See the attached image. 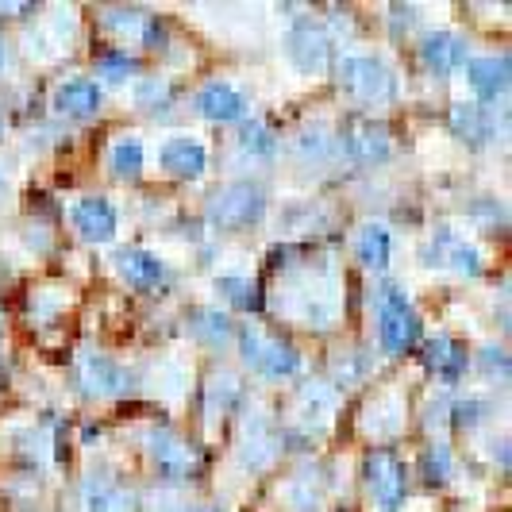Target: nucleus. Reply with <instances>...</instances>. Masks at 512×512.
Segmentation results:
<instances>
[{"instance_id": "nucleus-1", "label": "nucleus", "mask_w": 512, "mask_h": 512, "mask_svg": "<svg viewBox=\"0 0 512 512\" xmlns=\"http://www.w3.org/2000/svg\"><path fill=\"white\" fill-rule=\"evenodd\" d=\"M339 85L359 104H389L401 89V77L382 54H347L339 62Z\"/></svg>"}, {"instance_id": "nucleus-26", "label": "nucleus", "mask_w": 512, "mask_h": 512, "mask_svg": "<svg viewBox=\"0 0 512 512\" xmlns=\"http://www.w3.org/2000/svg\"><path fill=\"white\" fill-rule=\"evenodd\" d=\"M455 474V451H451V443H428L424 451H420V478L424 482H432V486H439V482H447Z\"/></svg>"}, {"instance_id": "nucleus-19", "label": "nucleus", "mask_w": 512, "mask_h": 512, "mask_svg": "<svg viewBox=\"0 0 512 512\" xmlns=\"http://www.w3.org/2000/svg\"><path fill=\"white\" fill-rule=\"evenodd\" d=\"M162 166L174 174V178H197L208 166V147L193 135H178L162 147Z\"/></svg>"}, {"instance_id": "nucleus-15", "label": "nucleus", "mask_w": 512, "mask_h": 512, "mask_svg": "<svg viewBox=\"0 0 512 512\" xmlns=\"http://www.w3.org/2000/svg\"><path fill=\"white\" fill-rule=\"evenodd\" d=\"M339 139H343V154L362 162V166L385 162L393 154V135L382 124H359V128H351L347 135H339Z\"/></svg>"}, {"instance_id": "nucleus-5", "label": "nucleus", "mask_w": 512, "mask_h": 512, "mask_svg": "<svg viewBox=\"0 0 512 512\" xmlns=\"http://www.w3.org/2000/svg\"><path fill=\"white\" fill-rule=\"evenodd\" d=\"M285 43H289L293 66H301V70H308V74L332 66L335 39H332L328 20H316V16H308V12L305 16H297L293 27H289V35H285Z\"/></svg>"}, {"instance_id": "nucleus-29", "label": "nucleus", "mask_w": 512, "mask_h": 512, "mask_svg": "<svg viewBox=\"0 0 512 512\" xmlns=\"http://www.w3.org/2000/svg\"><path fill=\"white\" fill-rule=\"evenodd\" d=\"M97 70H101L104 77H112V81H120V77H131L135 70H139V62L131 58L128 51H101V58H97Z\"/></svg>"}, {"instance_id": "nucleus-21", "label": "nucleus", "mask_w": 512, "mask_h": 512, "mask_svg": "<svg viewBox=\"0 0 512 512\" xmlns=\"http://www.w3.org/2000/svg\"><path fill=\"white\" fill-rule=\"evenodd\" d=\"M104 20H108L112 31L135 35L143 43H162L166 39V27H162V20L154 16L151 8H112V12H104Z\"/></svg>"}, {"instance_id": "nucleus-14", "label": "nucleus", "mask_w": 512, "mask_h": 512, "mask_svg": "<svg viewBox=\"0 0 512 512\" xmlns=\"http://www.w3.org/2000/svg\"><path fill=\"white\" fill-rule=\"evenodd\" d=\"M420 362H424L432 374L455 382V378L466 374L470 355H466V347H462L455 335H428V339L420 343Z\"/></svg>"}, {"instance_id": "nucleus-31", "label": "nucleus", "mask_w": 512, "mask_h": 512, "mask_svg": "<svg viewBox=\"0 0 512 512\" xmlns=\"http://www.w3.org/2000/svg\"><path fill=\"white\" fill-rule=\"evenodd\" d=\"M482 370H486L489 378H505V374H509V355H505L501 343L482 347Z\"/></svg>"}, {"instance_id": "nucleus-28", "label": "nucleus", "mask_w": 512, "mask_h": 512, "mask_svg": "<svg viewBox=\"0 0 512 512\" xmlns=\"http://www.w3.org/2000/svg\"><path fill=\"white\" fill-rule=\"evenodd\" d=\"M220 293L228 297L231 305L235 308H255V301H258V285L247 278V274H224L220 278Z\"/></svg>"}, {"instance_id": "nucleus-13", "label": "nucleus", "mask_w": 512, "mask_h": 512, "mask_svg": "<svg viewBox=\"0 0 512 512\" xmlns=\"http://www.w3.org/2000/svg\"><path fill=\"white\" fill-rule=\"evenodd\" d=\"M147 451H151V459L158 462L166 474H174V478H185V474L197 470V451L189 447V439H181L178 432H170V428H151Z\"/></svg>"}, {"instance_id": "nucleus-11", "label": "nucleus", "mask_w": 512, "mask_h": 512, "mask_svg": "<svg viewBox=\"0 0 512 512\" xmlns=\"http://www.w3.org/2000/svg\"><path fill=\"white\" fill-rule=\"evenodd\" d=\"M416 51H420V62H424L428 70L451 74L455 66L466 62V51H470V47H466V35L455 31V27H432V31L420 35Z\"/></svg>"}, {"instance_id": "nucleus-30", "label": "nucleus", "mask_w": 512, "mask_h": 512, "mask_svg": "<svg viewBox=\"0 0 512 512\" xmlns=\"http://www.w3.org/2000/svg\"><path fill=\"white\" fill-rule=\"evenodd\" d=\"M139 104H143V108H158V104H170L166 81H162V77H143V81H139Z\"/></svg>"}, {"instance_id": "nucleus-17", "label": "nucleus", "mask_w": 512, "mask_h": 512, "mask_svg": "<svg viewBox=\"0 0 512 512\" xmlns=\"http://www.w3.org/2000/svg\"><path fill=\"white\" fill-rule=\"evenodd\" d=\"M451 128H455V135H462L466 143H489V139L501 131V124H497V116L489 112V104L462 101L451 108Z\"/></svg>"}, {"instance_id": "nucleus-10", "label": "nucleus", "mask_w": 512, "mask_h": 512, "mask_svg": "<svg viewBox=\"0 0 512 512\" xmlns=\"http://www.w3.org/2000/svg\"><path fill=\"white\" fill-rule=\"evenodd\" d=\"M193 104H197V112L205 116V120H216V124H239L243 116H247V97H243V89L239 85H231V81H205L197 93H193Z\"/></svg>"}, {"instance_id": "nucleus-4", "label": "nucleus", "mask_w": 512, "mask_h": 512, "mask_svg": "<svg viewBox=\"0 0 512 512\" xmlns=\"http://www.w3.org/2000/svg\"><path fill=\"white\" fill-rule=\"evenodd\" d=\"M266 212V189L258 181H228L208 197V220L220 228H247Z\"/></svg>"}, {"instance_id": "nucleus-25", "label": "nucleus", "mask_w": 512, "mask_h": 512, "mask_svg": "<svg viewBox=\"0 0 512 512\" xmlns=\"http://www.w3.org/2000/svg\"><path fill=\"white\" fill-rule=\"evenodd\" d=\"M143 162H147V151H143V143H139L135 135H120V139L108 147V170H112V174H120V178L139 174V170H143Z\"/></svg>"}, {"instance_id": "nucleus-24", "label": "nucleus", "mask_w": 512, "mask_h": 512, "mask_svg": "<svg viewBox=\"0 0 512 512\" xmlns=\"http://www.w3.org/2000/svg\"><path fill=\"white\" fill-rule=\"evenodd\" d=\"M189 328L201 335L205 343H212V347L228 343L231 332H235L231 316H228V312H220V308H193V316H189Z\"/></svg>"}, {"instance_id": "nucleus-34", "label": "nucleus", "mask_w": 512, "mask_h": 512, "mask_svg": "<svg viewBox=\"0 0 512 512\" xmlns=\"http://www.w3.org/2000/svg\"><path fill=\"white\" fill-rule=\"evenodd\" d=\"M201 512H220V509H201Z\"/></svg>"}, {"instance_id": "nucleus-18", "label": "nucleus", "mask_w": 512, "mask_h": 512, "mask_svg": "<svg viewBox=\"0 0 512 512\" xmlns=\"http://www.w3.org/2000/svg\"><path fill=\"white\" fill-rule=\"evenodd\" d=\"M466 74H470V85L478 89L482 104L497 101L509 89V58L505 54H482V58L466 62Z\"/></svg>"}, {"instance_id": "nucleus-2", "label": "nucleus", "mask_w": 512, "mask_h": 512, "mask_svg": "<svg viewBox=\"0 0 512 512\" xmlns=\"http://www.w3.org/2000/svg\"><path fill=\"white\" fill-rule=\"evenodd\" d=\"M378 339L389 355H405L420 343V312L412 308V301L405 297V289L397 282L378 285Z\"/></svg>"}, {"instance_id": "nucleus-7", "label": "nucleus", "mask_w": 512, "mask_h": 512, "mask_svg": "<svg viewBox=\"0 0 512 512\" xmlns=\"http://www.w3.org/2000/svg\"><path fill=\"white\" fill-rule=\"evenodd\" d=\"M420 262H424V266H439V270H455L462 278H474V274L486 266L482 251H478L474 243L459 239L451 228H436V235H432V239L424 243V251H420Z\"/></svg>"}, {"instance_id": "nucleus-3", "label": "nucleus", "mask_w": 512, "mask_h": 512, "mask_svg": "<svg viewBox=\"0 0 512 512\" xmlns=\"http://www.w3.org/2000/svg\"><path fill=\"white\" fill-rule=\"evenodd\" d=\"M239 355L251 370L266 374V378H293L301 370V351L278 332L262 328V324H243L239 328Z\"/></svg>"}, {"instance_id": "nucleus-9", "label": "nucleus", "mask_w": 512, "mask_h": 512, "mask_svg": "<svg viewBox=\"0 0 512 512\" xmlns=\"http://www.w3.org/2000/svg\"><path fill=\"white\" fill-rule=\"evenodd\" d=\"M116 270H120L124 282L143 289V293H158V289L170 285V266L147 247H120L116 251Z\"/></svg>"}, {"instance_id": "nucleus-12", "label": "nucleus", "mask_w": 512, "mask_h": 512, "mask_svg": "<svg viewBox=\"0 0 512 512\" xmlns=\"http://www.w3.org/2000/svg\"><path fill=\"white\" fill-rule=\"evenodd\" d=\"M70 224H74V231L81 239L104 243V239H112V231H116V205H112L108 197H97V193L77 197L74 205H70Z\"/></svg>"}, {"instance_id": "nucleus-27", "label": "nucleus", "mask_w": 512, "mask_h": 512, "mask_svg": "<svg viewBox=\"0 0 512 512\" xmlns=\"http://www.w3.org/2000/svg\"><path fill=\"white\" fill-rule=\"evenodd\" d=\"M235 143L251 158H274V151H278V135L266 128L262 120H243L239 131H235Z\"/></svg>"}, {"instance_id": "nucleus-32", "label": "nucleus", "mask_w": 512, "mask_h": 512, "mask_svg": "<svg viewBox=\"0 0 512 512\" xmlns=\"http://www.w3.org/2000/svg\"><path fill=\"white\" fill-rule=\"evenodd\" d=\"M0 70H4V39H0Z\"/></svg>"}, {"instance_id": "nucleus-20", "label": "nucleus", "mask_w": 512, "mask_h": 512, "mask_svg": "<svg viewBox=\"0 0 512 512\" xmlns=\"http://www.w3.org/2000/svg\"><path fill=\"white\" fill-rule=\"evenodd\" d=\"M54 104H58V112H66V116H74V120L93 116V112L101 108V85L77 74V77H70V81H62V85H58Z\"/></svg>"}, {"instance_id": "nucleus-33", "label": "nucleus", "mask_w": 512, "mask_h": 512, "mask_svg": "<svg viewBox=\"0 0 512 512\" xmlns=\"http://www.w3.org/2000/svg\"><path fill=\"white\" fill-rule=\"evenodd\" d=\"M0 135H4V112H0Z\"/></svg>"}, {"instance_id": "nucleus-8", "label": "nucleus", "mask_w": 512, "mask_h": 512, "mask_svg": "<svg viewBox=\"0 0 512 512\" xmlns=\"http://www.w3.org/2000/svg\"><path fill=\"white\" fill-rule=\"evenodd\" d=\"M77 389L89 397H120L128 389V370L101 351H85L77 359Z\"/></svg>"}, {"instance_id": "nucleus-23", "label": "nucleus", "mask_w": 512, "mask_h": 512, "mask_svg": "<svg viewBox=\"0 0 512 512\" xmlns=\"http://www.w3.org/2000/svg\"><path fill=\"white\" fill-rule=\"evenodd\" d=\"M355 255H359V262L370 266V270L385 266L389 255H393V235H389V228H382V224H362V228L355 231Z\"/></svg>"}, {"instance_id": "nucleus-22", "label": "nucleus", "mask_w": 512, "mask_h": 512, "mask_svg": "<svg viewBox=\"0 0 512 512\" xmlns=\"http://www.w3.org/2000/svg\"><path fill=\"white\" fill-rule=\"evenodd\" d=\"M293 151L301 162H332L343 154V139H339V131L324 128V124H312L297 135V143H293Z\"/></svg>"}, {"instance_id": "nucleus-16", "label": "nucleus", "mask_w": 512, "mask_h": 512, "mask_svg": "<svg viewBox=\"0 0 512 512\" xmlns=\"http://www.w3.org/2000/svg\"><path fill=\"white\" fill-rule=\"evenodd\" d=\"M77 501L85 512H131V493L120 482H112L108 474H89L77 486Z\"/></svg>"}, {"instance_id": "nucleus-6", "label": "nucleus", "mask_w": 512, "mask_h": 512, "mask_svg": "<svg viewBox=\"0 0 512 512\" xmlns=\"http://www.w3.org/2000/svg\"><path fill=\"white\" fill-rule=\"evenodd\" d=\"M362 482H366L370 497L378 501L382 512H397L405 505V489H409L405 462L397 459L389 447H378V451L366 455V462H362Z\"/></svg>"}]
</instances>
